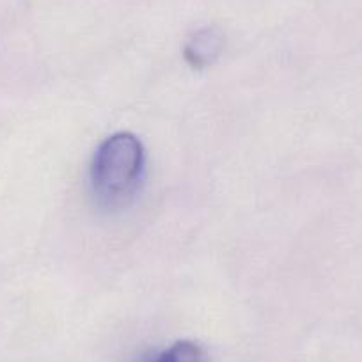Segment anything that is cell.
Masks as SVG:
<instances>
[{"label": "cell", "instance_id": "cell-1", "mask_svg": "<svg viewBox=\"0 0 362 362\" xmlns=\"http://www.w3.org/2000/svg\"><path fill=\"white\" fill-rule=\"evenodd\" d=\"M146 173V151L137 135L119 132L102 142L90 163V189L105 210H121L137 196Z\"/></svg>", "mask_w": 362, "mask_h": 362}, {"label": "cell", "instance_id": "cell-2", "mask_svg": "<svg viewBox=\"0 0 362 362\" xmlns=\"http://www.w3.org/2000/svg\"><path fill=\"white\" fill-rule=\"evenodd\" d=\"M224 36L217 27H204L197 30L185 47V59L192 68L203 69L214 64L215 59L221 55Z\"/></svg>", "mask_w": 362, "mask_h": 362}, {"label": "cell", "instance_id": "cell-3", "mask_svg": "<svg viewBox=\"0 0 362 362\" xmlns=\"http://www.w3.org/2000/svg\"><path fill=\"white\" fill-rule=\"evenodd\" d=\"M155 362H210L206 350L194 341H177L155 358Z\"/></svg>", "mask_w": 362, "mask_h": 362}]
</instances>
